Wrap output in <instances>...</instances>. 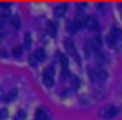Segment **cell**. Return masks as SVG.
I'll use <instances>...</instances> for the list:
<instances>
[{
	"label": "cell",
	"mask_w": 122,
	"mask_h": 120,
	"mask_svg": "<svg viewBox=\"0 0 122 120\" xmlns=\"http://www.w3.org/2000/svg\"><path fill=\"white\" fill-rule=\"evenodd\" d=\"M88 77L92 83H102L108 78V72L105 70L103 67H99V66H91L88 67Z\"/></svg>",
	"instance_id": "6da1fadb"
},
{
	"label": "cell",
	"mask_w": 122,
	"mask_h": 120,
	"mask_svg": "<svg viewBox=\"0 0 122 120\" xmlns=\"http://www.w3.org/2000/svg\"><path fill=\"white\" fill-rule=\"evenodd\" d=\"M64 48H66V52L71 55L74 59H75V62H81V59H80V56H78V53H77V48H75V45H74V42H72L71 39H64Z\"/></svg>",
	"instance_id": "7a4b0ae2"
},
{
	"label": "cell",
	"mask_w": 122,
	"mask_h": 120,
	"mask_svg": "<svg viewBox=\"0 0 122 120\" xmlns=\"http://www.w3.org/2000/svg\"><path fill=\"white\" fill-rule=\"evenodd\" d=\"M119 114V109L116 106H107L100 111V117L102 119H114L116 115Z\"/></svg>",
	"instance_id": "3957f363"
},
{
	"label": "cell",
	"mask_w": 122,
	"mask_h": 120,
	"mask_svg": "<svg viewBox=\"0 0 122 120\" xmlns=\"http://www.w3.org/2000/svg\"><path fill=\"white\" fill-rule=\"evenodd\" d=\"M85 27L91 31H99V22L94 17H86L85 19Z\"/></svg>",
	"instance_id": "277c9868"
},
{
	"label": "cell",
	"mask_w": 122,
	"mask_h": 120,
	"mask_svg": "<svg viewBox=\"0 0 122 120\" xmlns=\"http://www.w3.org/2000/svg\"><path fill=\"white\" fill-rule=\"evenodd\" d=\"M36 119L38 120H49L50 119V114H49V111H47L46 108H38V111H36Z\"/></svg>",
	"instance_id": "5b68a950"
},
{
	"label": "cell",
	"mask_w": 122,
	"mask_h": 120,
	"mask_svg": "<svg viewBox=\"0 0 122 120\" xmlns=\"http://www.w3.org/2000/svg\"><path fill=\"white\" fill-rule=\"evenodd\" d=\"M67 3H61V5H58L56 8H55V16H56V17H63V16L66 14V11H67Z\"/></svg>",
	"instance_id": "8992f818"
},
{
	"label": "cell",
	"mask_w": 122,
	"mask_h": 120,
	"mask_svg": "<svg viewBox=\"0 0 122 120\" xmlns=\"http://www.w3.org/2000/svg\"><path fill=\"white\" fill-rule=\"evenodd\" d=\"M56 59L60 61V64L63 66V69H67V66H69V59H67V56H66L64 53L56 52Z\"/></svg>",
	"instance_id": "52a82bcc"
},
{
	"label": "cell",
	"mask_w": 122,
	"mask_h": 120,
	"mask_svg": "<svg viewBox=\"0 0 122 120\" xmlns=\"http://www.w3.org/2000/svg\"><path fill=\"white\" fill-rule=\"evenodd\" d=\"M10 22H11V25H13V28H16V30H19V28H20V25H22V20H20L19 16H11Z\"/></svg>",
	"instance_id": "ba28073f"
},
{
	"label": "cell",
	"mask_w": 122,
	"mask_h": 120,
	"mask_svg": "<svg viewBox=\"0 0 122 120\" xmlns=\"http://www.w3.org/2000/svg\"><path fill=\"white\" fill-rule=\"evenodd\" d=\"M66 28H67V31L71 33V34H74V33H77L78 27H77V22L75 20H69L67 24H66Z\"/></svg>",
	"instance_id": "9c48e42d"
},
{
	"label": "cell",
	"mask_w": 122,
	"mask_h": 120,
	"mask_svg": "<svg viewBox=\"0 0 122 120\" xmlns=\"http://www.w3.org/2000/svg\"><path fill=\"white\" fill-rule=\"evenodd\" d=\"M46 27H47V33H49L50 36H56V25H55L52 20H49V22H47V25H46Z\"/></svg>",
	"instance_id": "30bf717a"
},
{
	"label": "cell",
	"mask_w": 122,
	"mask_h": 120,
	"mask_svg": "<svg viewBox=\"0 0 122 120\" xmlns=\"http://www.w3.org/2000/svg\"><path fill=\"white\" fill-rule=\"evenodd\" d=\"M33 56L36 58V61H38V62H41V61H44V58H46V52H44L42 48H38L35 53H33Z\"/></svg>",
	"instance_id": "8fae6325"
},
{
	"label": "cell",
	"mask_w": 122,
	"mask_h": 120,
	"mask_svg": "<svg viewBox=\"0 0 122 120\" xmlns=\"http://www.w3.org/2000/svg\"><path fill=\"white\" fill-rule=\"evenodd\" d=\"M42 83L46 87H52L53 86V77H49V75H42Z\"/></svg>",
	"instance_id": "7c38bea8"
},
{
	"label": "cell",
	"mask_w": 122,
	"mask_h": 120,
	"mask_svg": "<svg viewBox=\"0 0 122 120\" xmlns=\"http://www.w3.org/2000/svg\"><path fill=\"white\" fill-rule=\"evenodd\" d=\"M105 41H107V44H108L110 47H114V45H116V41H117V38H114L111 33H108L107 38H105Z\"/></svg>",
	"instance_id": "4fadbf2b"
},
{
	"label": "cell",
	"mask_w": 122,
	"mask_h": 120,
	"mask_svg": "<svg viewBox=\"0 0 122 120\" xmlns=\"http://www.w3.org/2000/svg\"><path fill=\"white\" fill-rule=\"evenodd\" d=\"M30 45H31V34L25 33V36H24V48H30Z\"/></svg>",
	"instance_id": "5bb4252c"
},
{
	"label": "cell",
	"mask_w": 122,
	"mask_h": 120,
	"mask_svg": "<svg viewBox=\"0 0 122 120\" xmlns=\"http://www.w3.org/2000/svg\"><path fill=\"white\" fill-rule=\"evenodd\" d=\"M27 119V114H25V111H17L16 112V115H14V120H25Z\"/></svg>",
	"instance_id": "9a60e30c"
},
{
	"label": "cell",
	"mask_w": 122,
	"mask_h": 120,
	"mask_svg": "<svg viewBox=\"0 0 122 120\" xmlns=\"http://www.w3.org/2000/svg\"><path fill=\"white\" fill-rule=\"evenodd\" d=\"M110 33H111V34L113 36H114V38H121V36H122V31H121V30H119L117 28V27H111V31H110Z\"/></svg>",
	"instance_id": "2e32d148"
},
{
	"label": "cell",
	"mask_w": 122,
	"mask_h": 120,
	"mask_svg": "<svg viewBox=\"0 0 122 120\" xmlns=\"http://www.w3.org/2000/svg\"><path fill=\"white\" fill-rule=\"evenodd\" d=\"M22 47H14V48H13V56L14 58H20L22 56Z\"/></svg>",
	"instance_id": "e0dca14e"
},
{
	"label": "cell",
	"mask_w": 122,
	"mask_h": 120,
	"mask_svg": "<svg viewBox=\"0 0 122 120\" xmlns=\"http://www.w3.org/2000/svg\"><path fill=\"white\" fill-rule=\"evenodd\" d=\"M53 73H55L53 66H49V67H46V70H44V73H42V75H49V77H53Z\"/></svg>",
	"instance_id": "ac0fdd59"
},
{
	"label": "cell",
	"mask_w": 122,
	"mask_h": 120,
	"mask_svg": "<svg viewBox=\"0 0 122 120\" xmlns=\"http://www.w3.org/2000/svg\"><path fill=\"white\" fill-rule=\"evenodd\" d=\"M28 64L31 66V67H36V66H38V61H36V58H35V56H33V53L28 56Z\"/></svg>",
	"instance_id": "d6986e66"
},
{
	"label": "cell",
	"mask_w": 122,
	"mask_h": 120,
	"mask_svg": "<svg viewBox=\"0 0 122 120\" xmlns=\"http://www.w3.org/2000/svg\"><path fill=\"white\" fill-rule=\"evenodd\" d=\"M6 20H10V16L6 14V13H3V14H0V25L5 24Z\"/></svg>",
	"instance_id": "ffe728a7"
},
{
	"label": "cell",
	"mask_w": 122,
	"mask_h": 120,
	"mask_svg": "<svg viewBox=\"0 0 122 120\" xmlns=\"http://www.w3.org/2000/svg\"><path fill=\"white\" fill-rule=\"evenodd\" d=\"M69 77H71V73L67 72V69H63V72H61V80H67Z\"/></svg>",
	"instance_id": "44dd1931"
},
{
	"label": "cell",
	"mask_w": 122,
	"mask_h": 120,
	"mask_svg": "<svg viewBox=\"0 0 122 120\" xmlns=\"http://www.w3.org/2000/svg\"><path fill=\"white\" fill-rule=\"evenodd\" d=\"M16 94H17V92H16V91H11L10 94H8V95L5 97V100H6V101H10V100H13V98H14V97H16Z\"/></svg>",
	"instance_id": "7402d4cb"
},
{
	"label": "cell",
	"mask_w": 122,
	"mask_h": 120,
	"mask_svg": "<svg viewBox=\"0 0 122 120\" xmlns=\"http://www.w3.org/2000/svg\"><path fill=\"white\" fill-rule=\"evenodd\" d=\"M8 117V111L6 109H0V120H5Z\"/></svg>",
	"instance_id": "603a6c76"
},
{
	"label": "cell",
	"mask_w": 122,
	"mask_h": 120,
	"mask_svg": "<svg viewBox=\"0 0 122 120\" xmlns=\"http://www.w3.org/2000/svg\"><path fill=\"white\" fill-rule=\"evenodd\" d=\"M0 8H2V10H8V8H10V3H6V2H2V3H0Z\"/></svg>",
	"instance_id": "cb8c5ba5"
},
{
	"label": "cell",
	"mask_w": 122,
	"mask_h": 120,
	"mask_svg": "<svg viewBox=\"0 0 122 120\" xmlns=\"http://www.w3.org/2000/svg\"><path fill=\"white\" fill-rule=\"evenodd\" d=\"M72 83H74V86H78L80 84V81H78V78H77V77H72Z\"/></svg>",
	"instance_id": "d4e9b609"
},
{
	"label": "cell",
	"mask_w": 122,
	"mask_h": 120,
	"mask_svg": "<svg viewBox=\"0 0 122 120\" xmlns=\"http://www.w3.org/2000/svg\"><path fill=\"white\" fill-rule=\"evenodd\" d=\"M3 38H5V30L0 28V41H3Z\"/></svg>",
	"instance_id": "484cf974"
},
{
	"label": "cell",
	"mask_w": 122,
	"mask_h": 120,
	"mask_svg": "<svg viewBox=\"0 0 122 120\" xmlns=\"http://www.w3.org/2000/svg\"><path fill=\"white\" fill-rule=\"evenodd\" d=\"M36 120H38V119H36Z\"/></svg>",
	"instance_id": "4316f807"
}]
</instances>
